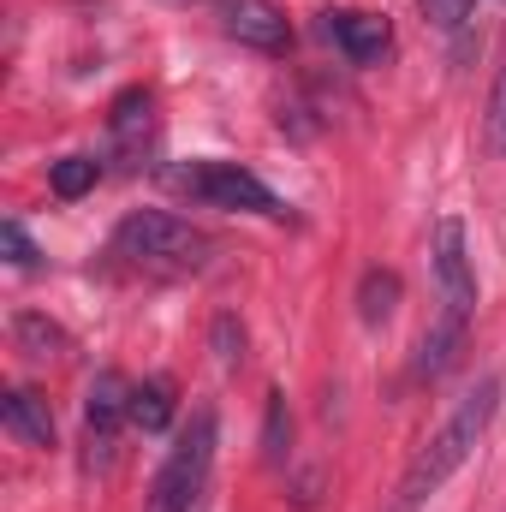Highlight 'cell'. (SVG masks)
Wrapping results in <instances>:
<instances>
[{"mask_svg": "<svg viewBox=\"0 0 506 512\" xmlns=\"http://www.w3.org/2000/svg\"><path fill=\"white\" fill-rule=\"evenodd\" d=\"M495 405H501V382L495 376H483V382L471 387L453 411H447V423L411 453V465H405V477H399V489H393V501L387 512H423L435 495H441V483L477 453V441L489 435V423H495Z\"/></svg>", "mask_w": 506, "mask_h": 512, "instance_id": "6da1fadb", "label": "cell"}, {"mask_svg": "<svg viewBox=\"0 0 506 512\" xmlns=\"http://www.w3.org/2000/svg\"><path fill=\"white\" fill-rule=\"evenodd\" d=\"M114 256H126L137 268H173V274H185V268H203L215 256V239L197 233L191 221L167 215V209H137V215H126L114 227Z\"/></svg>", "mask_w": 506, "mask_h": 512, "instance_id": "7a4b0ae2", "label": "cell"}, {"mask_svg": "<svg viewBox=\"0 0 506 512\" xmlns=\"http://www.w3.org/2000/svg\"><path fill=\"white\" fill-rule=\"evenodd\" d=\"M167 185L179 191V197H191V203H203V209H227V215H262V221H292V209L256 179L251 167H239V161H185V167H173L167 173Z\"/></svg>", "mask_w": 506, "mask_h": 512, "instance_id": "3957f363", "label": "cell"}, {"mask_svg": "<svg viewBox=\"0 0 506 512\" xmlns=\"http://www.w3.org/2000/svg\"><path fill=\"white\" fill-rule=\"evenodd\" d=\"M209 465H215V405H197L149 483V512H197L209 489Z\"/></svg>", "mask_w": 506, "mask_h": 512, "instance_id": "277c9868", "label": "cell"}, {"mask_svg": "<svg viewBox=\"0 0 506 512\" xmlns=\"http://www.w3.org/2000/svg\"><path fill=\"white\" fill-rule=\"evenodd\" d=\"M126 423H131V382L102 370L90 382V399H84V471H108L114 465V447H120Z\"/></svg>", "mask_w": 506, "mask_h": 512, "instance_id": "5b68a950", "label": "cell"}, {"mask_svg": "<svg viewBox=\"0 0 506 512\" xmlns=\"http://www.w3.org/2000/svg\"><path fill=\"white\" fill-rule=\"evenodd\" d=\"M435 280H441V304L471 322V310H477V268H471V245H465V221H453V215L435 227Z\"/></svg>", "mask_w": 506, "mask_h": 512, "instance_id": "8992f818", "label": "cell"}, {"mask_svg": "<svg viewBox=\"0 0 506 512\" xmlns=\"http://www.w3.org/2000/svg\"><path fill=\"white\" fill-rule=\"evenodd\" d=\"M215 18L233 42H245L256 54H286L292 48V24L274 0H215Z\"/></svg>", "mask_w": 506, "mask_h": 512, "instance_id": "52a82bcc", "label": "cell"}, {"mask_svg": "<svg viewBox=\"0 0 506 512\" xmlns=\"http://www.w3.org/2000/svg\"><path fill=\"white\" fill-rule=\"evenodd\" d=\"M149 143H155V96L143 84H131L108 108V149H114L120 167H137L149 155Z\"/></svg>", "mask_w": 506, "mask_h": 512, "instance_id": "ba28073f", "label": "cell"}, {"mask_svg": "<svg viewBox=\"0 0 506 512\" xmlns=\"http://www.w3.org/2000/svg\"><path fill=\"white\" fill-rule=\"evenodd\" d=\"M322 36H328L352 66H376L381 54L393 48V24H387L381 12H358V6L322 12Z\"/></svg>", "mask_w": 506, "mask_h": 512, "instance_id": "9c48e42d", "label": "cell"}, {"mask_svg": "<svg viewBox=\"0 0 506 512\" xmlns=\"http://www.w3.org/2000/svg\"><path fill=\"white\" fill-rule=\"evenodd\" d=\"M0 423H6V435L24 441V447H54V411H48V399H36L30 387H6V393H0Z\"/></svg>", "mask_w": 506, "mask_h": 512, "instance_id": "30bf717a", "label": "cell"}, {"mask_svg": "<svg viewBox=\"0 0 506 512\" xmlns=\"http://www.w3.org/2000/svg\"><path fill=\"white\" fill-rule=\"evenodd\" d=\"M131 423H137L143 435H161V429L173 423V382H167V376H149V382L131 387Z\"/></svg>", "mask_w": 506, "mask_h": 512, "instance_id": "8fae6325", "label": "cell"}, {"mask_svg": "<svg viewBox=\"0 0 506 512\" xmlns=\"http://www.w3.org/2000/svg\"><path fill=\"white\" fill-rule=\"evenodd\" d=\"M12 340H18V352H24V358H36V364H48V358H60V352H66V334H60L48 316H30V310L12 322Z\"/></svg>", "mask_w": 506, "mask_h": 512, "instance_id": "7c38bea8", "label": "cell"}, {"mask_svg": "<svg viewBox=\"0 0 506 512\" xmlns=\"http://www.w3.org/2000/svg\"><path fill=\"white\" fill-rule=\"evenodd\" d=\"M399 292H405V286H399L393 268H370V274L358 280V316H364V322H387L393 304H399Z\"/></svg>", "mask_w": 506, "mask_h": 512, "instance_id": "4fadbf2b", "label": "cell"}, {"mask_svg": "<svg viewBox=\"0 0 506 512\" xmlns=\"http://www.w3.org/2000/svg\"><path fill=\"white\" fill-rule=\"evenodd\" d=\"M96 179H102V161H96V155H60V161L48 167L54 197H84V191H96Z\"/></svg>", "mask_w": 506, "mask_h": 512, "instance_id": "5bb4252c", "label": "cell"}, {"mask_svg": "<svg viewBox=\"0 0 506 512\" xmlns=\"http://www.w3.org/2000/svg\"><path fill=\"white\" fill-rule=\"evenodd\" d=\"M286 441H292L286 393H268V429H262V453H268V465H280V459H286Z\"/></svg>", "mask_w": 506, "mask_h": 512, "instance_id": "9a60e30c", "label": "cell"}, {"mask_svg": "<svg viewBox=\"0 0 506 512\" xmlns=\"http://www.w3.org/2000/svg\"><path fill=\"white\" fill-rule=\"evenodd\" d=\"M483 143L489 155H506V60L495 72V90H489V114H483Z\"/></svg>", "mask_w": 506, "mask_h": 512, "instance_id": "2e32d148", "label": "cell"}, {"mask_svg": "<svg viewBox=\"0 0 506 512\" xmlns=\"http://www.w3.org/2000/svg\"><path fill=\"white\" fill-rule=\"evenodd\" d=\"M209 346H215V358H221L227 370H239V364H245V328H239V316H215Z\"/></svg>", "mask_w": 506, "mask_h": 512, "instance_id": "e0dca14e", "label": "cell"}, {"mask_svg": "<svg viewBox=\"0 0 506 512\" xmlns=\"http://www.w3.org/2000/svg\"><path fill=\"white\" fill-rule=\"evenodd\" d=\"M0 251H6L12 268H36V262H42V251L30 245V233H24L18 221H0Z\"/></svg>", "mask_w": 506, "mask_h": 512, "instance_id": "ac0fdd59", "label": "cell"}, {"mask_svg": "<svg viewBox=\"0 0 506 512\" xmlns=\"http://www.w3.org/2000/svg\"><path fill=\"white\" fill-rule=\"evenodd\" d=\"M417 6H423V18H429L435 30H459L465 12H471V0H417Z\"/></svg>", "mask_w": 506, "mask_h": 512, "instance_id": "d6986e66", "label": "cell"}]
</instances>
